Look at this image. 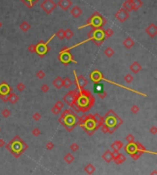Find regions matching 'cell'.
<instances>
[{
  "label": "cell",
  "mask_w": 157,
  "mask_h": 175,
  "mask_svg": "<svg viewBox=\"0 0 157 175\" xmlns=\"http://www.w3.org/2000/svg\"><path fill=\"white\" fill-rule=\"evenodd\" d=\"M94 104H95L94 96L88 90L84 88L81 90H76V93L72 103L70 104V106L76 112L81 111L83 113H86L93 107Z\"/></svg>",
  "instance_id": "obj_1"
},
{
  "label": "cell",
  "mask_w": 157,
  "mask_h": 175,
  "mask_svg": "<svg viewBox=\"0 0 157 175\" xmlns=\"http://www.w3.org/2000/svg\"><path fill=\"white\" fill-rule=\"evenodd\" d=\"M77 119H78V116L73 110L66 109L63 112L61 118H59V122L70 132L76 127Z\"/></svg>",
  "instance_id": "obj_2"
},
{
  "label": "cell",
  "mask_w": 157,
  "mask_h": 175,
  "mask_svg": "<svg viewBox=\"0 0 157 175\" xmlns=\"http://www.w3.org/2000/svg\"><path fill=\"white\" fill-rule=\"evenodd\" d=\"M123 120L115 113L113 110H109L103 118V124L109 127V133H113L120 125H122Z\"/></svg>",
  "instance_id": "obj_3"
},
{
  "label": "cell",
  "mask_w": 157,
  "mask_h": 175,
  "mask_svg": "<svg viewBox=\"0 0 157 175\" xmlns=\"http://www.w3.org/2000/svg\"><path fill=\"white\" fill-rule=\"evenodd\" d=\"M7 149L9 151H11L16 158H19L21 155V153H23L25 150L28 149V145L19 136H16L12 139L11 142L7 144Z\"/></svg>",
  "instance_id": "obj_4"
},
{
  "label": "cell",
  "mask_w": 157,
  "mask_h": 175,
  "mask_svg": "<svg viewBox=\"0 0 157 175\" xmlns=\"http://www.w3.org/2000/svg\"><path fill=\"white\" fill-rule=\"evenodd\" d=\"M106 23H107V19H105L104 18L101 16L100 13L95 12V13L89 18V19L86 21V24L80 27L79 28H84V27H87V26H91L92 28H93V30H95V28H102L103 25L106 24Z\"/></svg>",
  "instance_id": "obj_5"
},
{
  "label": "cell",
  "mask_w": 157,
  "mask_h": 175,
  "mask_svg": "<svg viewBox=\"0 0 157 175\" xmlns=\"http://www.w3.org/2000/svg\"><path fill=\"white\" fill-rule=\"evenodd\" d=\"M103 28H95V30H91L89 33L87 34L88 39H86V41L87 40H93L94 42L96 43V45L97 46H100L102 44V42L105 39V36H104V32H103Z\"/></svg>",
  "instance_id": "obj_6"
},
{
  "label": "cell",
  "mask_w": 157,
  "mask_h": 175,
  "mask_svg": "<svg viewBox=\"0 0 157 175\" xmlns=\"http://www.w3.org/2000/svg\"><path fill=\"white\" fill-rule=\"evenodd\" d=\"M70 50L71 49L68 48V47H64V48L61 50L60 53H59V60L61 62H63L65 65H68L70 62H75L77 63L76 61L74 59V57L70 53Z\"/></svg>",
  "instance_id": "obj_7"
},
{
  "label": "cell",
  "mask_w": 157,
  "mask_h": 175,
  "mask_svg": "<svg viewBox=\"0 0 157 175\" xmlns=\"http://www.w3.org/2000/svg\"><path fill=\"white\" fill-rule=\"evenodd\" d=\"M52 37H53V36H52ZM52 37L47 42H45V41H43V40H40L39 42H38V44H36L35 53H37L40 57H43L45 54L48 53V52L50 51L51 49H50V47L48 46V43H49V41L52 39Z\"/></svg>",
  "instance_id": "obj_8"
},
{
  "label": "cell",
  "mask_w": 157,
  "mask_h": 175,
  "mask_svg": "<svg viewBox=\"0 0 157 175\" xmlns=\"http://www.w3.org/2000/svg\"><path fill=\"white\" fill-rule=\"evenodd\" d=\"M41 8L47 15H50L54 11V9L57 8V5L53 0H44L41 4Z\"/></svg>",
  "instance_id": "obj_9"
},
{
  "label": "cell",
  "mask_w": 157,
  "mask_h": 175,
  "mask_svg": "<svg viewBox=\"0 0 157 175\" xmlns=\"http://www.w3.org/2000/svg\"><path fill=\"white\" fill-rule=\"evenodd\" d=\"M74 73H75V86H76V89L77 90L84 89L88 84L87 79L85 76H83V75H76V72L75 71L74 72Z\"/></svg>",
  "instance_id": "obj_10"
},
{
  "label": "cell",
  "mask_w": 157,
  "mask_h": 175,
  "mask_svg": "<svg viewBox=\"0 0 157 175\" xmlns=\"http://www.w3.org/2000/svg\"><path fill=\"white\" fill-rule=\"evenodd\" d=\"M115 17H116V19H118L120 22L123 23L129 19L130 15H129V12H127L125 9H123V8H120V9L115 14Z\"/></svg>",
  "instance_id": "obj_11"
},
{
  "label": "cell",
  "mask_w": 157,
  "mask_h": 175,
  "mask_svg": "<svg viewBox=\"0 0 157 175\" xmlns=\"http://www.w3.org/2000/svg\"><path fill=\"white\" fill-rule=\"evenodd\" d=\"M89 77H90V79H91L92 82L96 83V84L100 83L102 80H104V77H103L102 73H101L100 71H98V70H94V71L90 73Z\"/></svg>",
  "instance_id": "obj_12"
},
{
  "label": "cell",
  "mask_w": 157,
  "mask_h": 175,
  "mask_svg": "<svg viewBox=\"0 0 157 175\" xmlns=\"http://www.w3.org/2000/svg\"><path fill=\"white\" fill-rule=\"evenodd\" d=\"M56 5L62 10H64V11H67V10H69L70 8H72V6H73V2H72V0H59L58 3H57Z\"/></svg>",
  "instance_id": "obj_13"
},
{
  "label": "cell",
  "mask_w": 157,
  "mask_h": 175,
  "mask_svg": "<svg viewBox=\"0 0 157 175\" xmlns=\"http://www.w3.org/2000/svg\"><path fill=\"white\" fill-rule=\"evenodd\" d=\"M145 32L150 38H154L157 35V26L154 23H151L149 26L146 28Z\"/></svg>",
  "instance_id": "obj_14"
},
{
  "label": "cell",
  "mask_w": 157,
  "mask_h": 175,
  "mask_svg": "<svg viewBox=\"0 0 157 175\" xmlns=\"http://www.w3.org/2000/svg\"><path fill=\"white\" fill-rule=\"evenodd\" d=\"M12 92V87L8 85L7 82H3L0 84V95H8Z\"/></svg>",
  "instance_id": "obj_15"
},
{
  "label": "cell",
  "mask_w": 157,
  "mask_h": 175,
  "mask_svg": "<svg viewBox=\"0 0 157 175\" xmlns=\"http://www.w3.org/2000/svg\"><path fill=\"white\" fill-rule=\"evenodd\" d=\"M76 90L77 89H75V90H73V91H69L64 96V101L68 104V106H70V104H71L72 101H73L74 97H75V93H76Z\"/></svg>",
  "instance_id": "obj_16"
},
{
  "label": "cell",
  "mask_w": 157,
  "mask_h": 175,
  "mask_svg": "<svg viewBox=\"0 0 157 175\" xmlns=\"http://www.w3.org/2000/svg\"><path fill=\"white\" fill-rule=\"evenodd\" d=\"M142 65H141L138 62H132V63L131 64V66H130V70H131L133 73H135V74L138 73H140V72L142 71Z\"/></svg>",
  "instance_id": "obj_17"
},
{
  "label": "cell",
  "mask_w": 157,
  "mask_h": 175,
  "mask_svg": "<svg viewBox=\"0 0 157 175\" xmlns=\"http://www.w3.org/2000/svg\"><path fill=\"white\" fill-rule=\"evenodd\" d=\"M125 151L127 153H129L130 155H132L133 153H135L137 151L136 143L135 142H133V143H128V145L125 147Z\"/></svg>",
  "instance_id": "obj_18"
},
{
  "label": "cell",
  "mask_w": 157,
  "mask_h": 175,
  "mask_svg": "<svg viewBox=\"0 0 157 175\" xmlns=\"http://www.w3.org/2000/svg\"><path fill=\"white\" fill-rule=\"evenodd\" d=\"M52 84L56 89H61V88L64 86V79L61 76H57L54 80L52 81Z\"/></svg>",
  "instance_id": "obj_19"
},
{
  "label": "cell",
  "mask_w": 157,
  "mask_h": 175,
  "mask_svg": "<svg viewBox=\"0 0 157 175\" xmlns=\"http://www.w3.org/2000/svg\"><path fill=\"white\" fill-rule=\"evenodd\" d=\"M7 99H8V102H10L12 104H15L16 103H17L18 101L19 100V95H18L17 94L11 92V93H9L8 95V96H7Z\"/></svg>",
  "instance_id": "obj_20"
},
{
  "label": "cell",
  "mask_w": 157,
  "mask_h": 175,
  "mask_svg": "<svg viewBox=\"0 0 157 175\" xmlns=\"http://www.w3.org/2000/svg\"><path fill=\"white\" fill-rule=\"evenodd\" d=\"M122 44L124 45V47H125L126 49H128V50H129V49H131L133 46H134V45H135V41L132 39V38L128 37V38H126V39H124Z\"/></svg>",
  "instance_id": "obj_21"
},
{
  "label": "cell",
  "mask_w": 157,
  "mask_h": 175,
  "mask_svg": "<svg viewBox=\"0 0 157 175\" xmlns=\"http://www.w3.org/2000/svg\"><path fill=\"white\" fill-rule=\"evenodd\" d=\"M71 15H73V17H75V18H79L80 17L81 15H82V13H83V11H82V9H81L80 8H79L78 6H75V7H74L73 8L71 9Z\"/></svg>",
  "instance_id": "obj_22"
},
{
  "label": "cell",
  "mask_w": 157,
  "mask_h": 175,
  "mask_svg": "<svg viewBox=\"0 0 157 175\" xmlns=\"http://www.w3.org/2000/svg\"><path fill=\"white\" fill-rule=\"evenodd\" d=\"M122 8L125 9L127 12L133 11V6H132V0H126L125 2L123 3V6Z\"/></svg>",
  "instance_id": "obj_23"
},
{
  "label": "cell",
  "mask_w": 157,
  "mask_h": 175,
  "mask_svg": "<svg viewBox=\"0 0 157 175\" xmlns=\"http://www.w3.org/2000/svg\"><path fill=\"white\" fill-rule=\"evenodd\" d=\"M111 148L113 149V150L120 151L123 148V142L120 141V140H116L111 144Z\"/></svg>",
  "instance_id": "obj_24"
},
{
  "label": "cell",
  "mask_w": 157,
  "mask_h": 175,
  "mask_svg": "<svg viewBox=\"0 0 157 175\" xmlns=\"http://www.w3.org/2000/svg\"><path fill=\"white\" fill-rule=\"evenodd\" d=\"M132 6H133V11H138L143 6V2H142V0H132Z\"/></svg>",
  "instance_id": "obj_25"
},
{
  "label": "cell",
  "mask_w": 157,
  "mask_h": 175,
  "mask_svg": "<svg viewBox=\"0 0 157 175\" xmlns=\"http://www.w3.org/2000/svg\"><path fill=\"white\" fill-rule=\"evenodd\" d=\"M30 28H31V26H30V24L28 21H22V22L20 23V25H19V28H20L23 32L29 31V30H30Z\"/></svg>",
  "instance_id": "obj_26"
},
{
  "label": "cell",
  "mask_w": 157,
  "mask_h": 175,
  "mask_svg": "<svg viewBox=\"0 0 157 175\" xmlns=\"http://www.w3.org/2000/svg\"><path fill=\"white\" fill-rule=\"evenodd\" d=\"M102 158H103V160H104L106 162H108V163L112 161V154H111V151L106 150V152L102 155Z\"/></svg>",
  "instance_id": "obj_27"
},
{
  "label": "cell",
  "mask_w": 157,
  "mask_h": 175,
  "mask_svg": "<svg viewBox=\"0 0 157 175\" xmlns=\"http://www.w3.org/2000/svg\"><path fill=\"white\" fill-rule=\"evenodd\" d=\"M85 171H86V172L87 173V174H89V175L93 174V173L96 171L95 166H94L93 164H91V163L87 164V165L85 167Z\"/></svg>",
  "instance_id": "obj_28"
},
{
  "label": "cell",
  "mask_w": 157,
  "mask_h": 175,
  "mask_svg": "<svg viewBox=\"0 0 157 175\" xmlns=\"http://www.w3.org/2000/svg\"><path fill=\"white\" fill-rule=\"evenodd\" d=\"M104 53H105V55L107 56V57L111 58L115 54V51H114V50H113V49L111 48V47H108V48L105 49Z\"/></svg>",
  "instance_id": "obj_29"
},
{
  "label": "cell",
  "mask_w": 157,
  "mask_h": 175,
  "mask_svg": "<svg viewBox=\"0 0 157 175\" xmlns=\"http://www.w3.org/2000/svg\"><path fill=\"white\" fill-rule=\"evenodd\" d=\"M21 2L24 3L28 7V8H31L34 6V4L38 2V0H21Z\"/></svg>",
  "instance_id": "obj_30"
},
{
  "label": "cell",
  "mask_w": 157,
  "mask_h": 175,
  "mask_svg": "<svg viewBox=\"0 0 157 175\" xmlns=\"http://www.w3.org/2000/svg\"><path fill=\"white\" fill-rule=\"evenodd\" d=\"M104 32V36H105V39H108V38H110L114 35V31H113L111 28H107V30H103Z\"/></svg>",
  "instance_id": "obj_31"
},
{
  "label": "cell",
  "mask_w": 157,
  "mask_h": 175,
  "mask_svg": "<svg viewBox=\"0 0 157 175\" xmlns=\"http://www.w3.org/2000/svg\"><path fill=\"white\" fill-rule=\"evenodd\" d=\"M73 85V81L69 78V77H66L64 79V86L65 88H70Z\"/></svg>",
  "instance_id": "obj_32"
},
{
  "label": "cell",
  "mask_w": 157,
  "mask_h": 175,
  "mask_svg": "<svg viewBox=\"0 0 157 175\" xmlns=\"http://www.w3.org/2000/svg\"><path fill=\"white\" fill-rule=\"evenodd\" d=\"M64 160H65L67 163L70 164L75 160V157H74V155L71 154V153H67V154L64 156Z\"/></svg>",
  "instance_id": "obj_33"
},
{
  "label": "cell",
  "mask_w": 157,
  "mask_h": 175,
  "mask_svg": "<svg viewBox=\"0 0 157 175\" xmlns=\"http://www.w3.org/2000/svg\"><path fill=\"white\" fill-rule=\"evenodd\" d=\"M125 160H126V157L124 156L123 154H121V153H120V156L118 157V159H117V160H115L114 161H115V163H116V164H121V163H123Z\"/></svg>",
  "instance_id": "obj_34"
},
{
  "label": "cell",
  "mask_w": 157,
  "mask_h": 175,
  "mask_svg": "<svg viewBox=\"0 0 157 175\" xmlns=\"http://www.w3.org/2000/svg\"><path fill=\"white\" fill-rule=\"evenodd\" d=\"M64 36H65V38L67 39H72V38L74 37V32L72 31V30H70V28H67V30H64Z\"/></svg>",
  "instance_id": "obj_35"
},
{
  "label": "cell",
  "mask_w": 157,
  "mask_h": 175,
  "mask_svg": "<svg viewBox=\"0 0 157 175\" xmlns=\"http://www.w3.org/2000/svg\"><path fill=\"white\" fill-rule=\"evenodd\" d=\"M133 80H134V78H133V76L131 73H127V74L124 76V81H125L127 84H131V83L133 82Z\"/></svg>",
  "instance_id": "obj_36"
},
{
  "label": "cell",
  "mask_w": 157,
  "mask_h": 175,
  "mask_svg": "<svg viewBox=\"0 0 157 175\" xmlns=\"http://www.w3.org/2000/svg\"><path fill=\"white\" fill-rule=\"evenodd\" d=\"M136 143V147H137V150L140 151V152L142 153H144L146 152V149H145V147H144L142 144H141L140 142H135Z\"/></svg>",
  "instance_id": "obj_37"
},
{
  "label": "cell",
  "mask_w": 157,
  "mask_h": 175,
  "mask_svg": "<svg viewBox=\"0 0 157 175\" xmlns=\"http://www.w3.org/2000/svg\"><path fill=\"white\" fill-rule=\"evenodd\" d=\"M55 36H56L59 39H64V38H65V36H64V30H59L58 31L55 33Z\"/></svg>",
  "instance_id": "obj_38"
},
{
  "label": "cell",
  "mask_w": 157,
  "mask_h": 175,
  "mask_svg": "<svg viewBox=\"0 0 157 175\" xmlns=\"http://www.w3.org/2000/svg\"><path fill=\"white\" fill-rule=\"evenodd\" d=\"M1 114H2L3 118H8V116H10V115H11V111H10L9 109H8V108H6V109H3V110H2Z\"/></svg>",
  "instance_id": "obj_39"
},
{
  "label": "cell",
  "mask_w": 157,
  "mask_h": 175,
  "mask_svg": "<svg viewBox=\"0 0 157 175\" xmlns=\"http://www.w3.org/2000/svg\"><path fill=\"white\" fill-rule=\"evenodd\" d=\"M25 88H26V85H25V84H23L22 82H19V84H17V90L19 92H23L25 90Z\"/></svg>",
  "instance_id": "obj_40"
},
{
  "label": "cell",
  "mask_w": 157,
  "mask_h": 175,
  "mask_svg": "<svg viewBox=\"0 0 157 175\" xmlns=\"http://www.w3.org/2000/svg\"><path fill=\"white\" fill-rule=\"evenodd\" d=\"M45 75H46V73H45L42 70H40V71H38L37 73H36V76H37V78L40 79V80H41V79L44 78Z\"/></svg>",
  "instance_id": "obj_41"
},
{
  "label": "cell",
  "mask_w": 157,
  "mask_h": 175,
  "mask_svg": "<svg viewBox=\"0 0 157 175\" xmlns=\"http://www.w3.org/2000/svg\"><path fill=\"white\" fill-rule=\"evenodd\" d=\"M126 140L128 141V143H133L135 142V138L132 134H128L126 137Z\"/></svg>",
  "instance_id": "obj_42"
},
{
  "label": "cell",
  "mask_w": 157,
  "mask_h": 175,
  "mask_svg": "<svg viewBox=\"0 0 157 175\" xmlns=\"http://www.w3.org/2000/svg\"><path fill=\"white\" fill-rule=\"evenodd\" d=\"M131 113H133V114H137V113H139V111H140V107H139V106H137V104H133L131 108Z\"/></svg>",
  "instance_id": "obj_43"
},
{
  "label": "cell",
  "mask_w": 157,
  "mask_h": 175,
  "mask_svg": "<svg viewBox=\"0 0 157 175\" xmlns=\"http://www.w3.org/2000/svg\"><path fill=\"white\" fill-rule=\"evenodd\" d=\"M32 118H33L35 121H40V119L41 118V115L39 112H35V113L32 115Z\"/></svg>",
  "instance_id": "obj_44"
},
{
  "label": "cell",
  "mask_w": 157,
  "mask_h": 175,
  "mask_svg": "<svg viewBox=\"0 0 157 175\" xmlns=\"http://www.w3.org/2000/svg\"><path fill=\"white\" fill-rule=\"evenodd\" d=\"M41 92H43V93H48L49 90H50V87H49L48 84H44L41 86Z\"/></svg>",
  "instance_id": "obj_45"
},
{
  "label": "cell",
  "mask_w": 157,
  "mask_h": 175,
  "mask_svg": "<svg viewBox=\"0 0 157 175\" xmlns=\"http://www.w3.org/2000/svg\"><path fill=\"white\" fill-rule=\"evenodd\" d=\"M142 152H140V151H138V150H137L136 152H135V153H133V154H132V155H131V158H132L133 160H138V159L140 158V157H141V155H142Z\"/></svg>",
  "instance_id": "obj_46"
},
{
  "label": "cell",
  "mask_w": 157,
  "mask_h": 175,
  "mask_svg": "<svg viewBox=\"0 0 157 175\" xmlns=\"http://www.w3.org/2000/svg\"><path fill=\"white\" fill-rule=\"evenodd\" d=\"M31 133H32V135H33V136L38 137V136H40V135H41V130H40V129H38V127H35V129H32Z\"/></svg>",
  "instance_id": "obj_47"
},
{
  "label": "cell",
  "mask_w": 157,
  "mask_h": 175,
  "mask_svg": "<svg viewBox=\"0 0 157 175\" xmlns=\"http://www.w3.org/2000/svg\"><path fill=\"white\" fill-rule=\"evenodd\" d=\"M61 111H62V110L60 109V108H58V107H56V106H53L52 107V112L53 114H54V115H58V114H60L61 113Z\"/></svg>",
  "instance_id": "obj_48"
},
{
  "label": "cell",
  "mask_w": 157,
  "mask_h": 175,
  "mask_svg": "<svg viewBox=\"0 0 157 175\" xmlns=\"http://www.w3.org/2000/svg\"><path fill=\"white\" fill-rule=\"evenodd\" d=\"M70 149H71L72 151H74V152H75V151H77L79 149V146L78 144L76 143H73L71 146H70Z\"/></svg>",
  "instance_id": "obj_49"
},
{
  "label": "cell",
  "mask_w": 157,
  "mask_h": 175,
  "mask_svg": "<svg viewBox=\"0 0 157 175\" xmlns=\"http://www.w3.org/2000/svg\"><path fill=\"white\" fill-rule=\"evenodd\" d=\"M101 130H102L103 133H109V127H108L107 125L103 124V125L101 126Z\"/></svg>",
  "instance_id": "obj_50"
},
{
  "label": "cell",
  "mask_w": 157,
  "mask_h": 175,
  "mask_svg": "<svg viewBox=\"0 0 157 175\" xmlns=\"http://www.w3.org/2000/svg\"><path fill=\"white\" fill-rule=\"evenodd\" d=\"M111 154H112V160H115L118 159V157L120 156V151H116V150H113V152H111Z\"/></svg>",
  "instance_id": "obj_51"
},
{
  "label": "cell",
  "mask_w": 157,
  "mask_h": 175,
  "mask_svg": "<svg viewBox=\"0 0 157 175\" xmlns=\"http://www.w3.org/2000/svg\"><path fill=\"white\" fill-rule=\"evenodd\" d=\"M28 50H29V51L31 52V53H35V51H36V45L30 44V46H29Z\"/></svg>",
  "instance_id": "obj_52"
},
{
  "label": "cell",
  "mask_w": 157,
  "mask_h": 175,
  "mask_svg": "<svg viewBox=\"0 0 157 175\" xmlns=\"http://www.w3.org/2000/svg\"><path fill=\"white\" fill-rule=\"evenodd\" d=\"M53 148H54V144L52 143V141L48 142V143L46 144V149H48V150H52Z\"/></svg>",
  "instance_id": "obj_53"
},
{
  "label": "cell",
  "mask_w": 157,
  "mask_h": 175,
  "mask_svg": "<svg viewBox=\"0 0 157 175\" xmlns=\"http://www.w3.org/2000/svg\"><path fill=\"white\" fill-rule=\"evenodd\" d=\"M54 106H56V107L60 108V109H61V110H62V108H63V107H64V103H63V102H62V101H60V100H59V101H57V102H56V103H55V104H54Z\"/></svg>",
  "instance_id": "obj_54"
},
{
  "label": "cell",
  "mask_w": 157,
  "mask_h": 175,
  "mask_svg": "<svg viewBox=\"0 0 157 175\" xmlns=\"http://www.w3.org/2000/svg\"><path fill=\"white\" fill-rule=\"evenodd\" d=\"M150 132L153 135H155L157 133V127L156 126H152L151 129H150Z\"/></svg>",
  "instance_id": "obj_55"
},
{
  "label": "cell",
  "mask_w": 157,
  "mask_h": 175,
  "mask_svg": "<svg viewBox=\"0 0 157 175\" xmlns=\"http://www.w3.org/2000/svg\"><path fill=\"white\" fill-rule=\"evenodd\" d=\"M107 95H108V94L106 93V92H103V93H98V97H99V98H101V99L106 98V97H107Z\"/></svg>",
  "instance_id": "obj_56"
},
{
  "label": "cell",
  "mask_w": 157,
  "mask_h": 175,
  "mask_svg": "<svg viewBox=\"0 0 157 175\" xmlns=\"http://www.w3.org/2000/svg\"><path fill=\"white\" fill-rule=\"evenodd\" d=\"M7 96H8V95H0V98H1V100H2L3 102L7 103V102H8V99H7Z\"/></svg>",
  "instance_id": "obj_57"
},
{
  "label": "cell",
  "mask_w": 157,
  "mask_h": 175,
  "mask_svg": "<svg viewBox=\"0 0 157 175\" xmlns=\"http://www.w3.org/2000/svg\"><path fill=\"white\" fill-rule=\"evenodd\" d=\"M5 145H6V142H5V140L2 139V138H0V148L4 147Z\"/></svg>",
  "instance_id": "obj_58"
},
{
  "label": "cell",
  "mask_w": 157,
  "mask_h": 175,
  "mask_svg": "<svg viewBox=\"0 0 157 175\" xmlns=\"http://www.w3.org/2000/svg\"><path fill=\"white\" fill-rule=\"evenodd\" d=\"M150 175H157V171H156V170H154V171H153Z\"/></svg>",
  "instance_id": "obj_59"
},
{
  "label": "cell",
  "mask_w": 157,
  "mask_h": 175,
  "mask_svg": "<svg viewBox=\"0 0 157 175\" xmlns=\"http://www.w3.org/2000/svg\"><path fill=\"white\" fill-rule=\"evenodd\" d=\"M2 26H3V23H2V22H1V21H0V28H2Z\"/></svg>",
  "instance_id": "obj_60"
},
{
  "label": "cell",
  "mask_w": 157,
  "mask_h": 175,
  "mask_svg": "<svg viewBox=\"0 0 157 175\" xmlns=\"http://www.w3.org/2000/svg\"><path fill=\"white\" fill-rule=\"evenodd\" d=\"M0 130H1V129H0Z\"/></svg>",
  "instance_id": "obj_61"
}]
</instances>
